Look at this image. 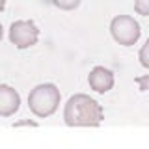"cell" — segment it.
Masks as SVG:
<instances>
[{"label":"cell","mask_w":149,"mask_h":149,"mask_svg":"<svg viewBox=\"0 0 149 149\" xmlns=\"http://www.w3.org/2000/svg\"><path fill=\"white\" fill-rule=\"evenodd\" d=\"M102 119V106L86 93L71 95L63 106V121L67 127H99Z\"/></svg>","instance_id":"obj_1"},{"label":"cell","mask_w":149,"mask_h":149,"mask_svg":"<svg viewBox=\"0 0 149 149\" xmlns=\"http://www.w3.org/2000/svg\"><path fill=\"white\" fill-rule=\"evenodd\" d=\"M60 101H62V95H60V90L56 88V84L45 82V84L36 86L30 91V95H28V108L37 118H49V116H52L58 110Z\"/></svg>","instance_id":"obj_2"},{"label":"cell","mask_w":149,"mask_h":149,"mask_svg":"<svg viewBox=\"0 0 149 149\" xmlns=\"http://www.w3.org/2000/svg\"><path fill=\"white\" fill-rule=\"evenodd\" d=\"M110 34L116 43H119L123 47H132L134 43H138L142 30H140L138 21H134V17L116 15L110 22Z\"/></svg>","instance_id":"obj_3"},{"label":"cell","mask_w":149,"mask_h":149,"mask_svg":"<svg viewBox=\"0 0 149 149\" xmlns=\"http://www.w3.org/2000/svg\"><path fill=\"white\" fill-rule=\"evenodd\" d=\"M37 39H39V28L34 21H15L9 26V41L17 49H30L37 43Z\"/></svg>","instance_id":"obj_4"},{"label":"cell","mask_w":149,"mask_h":149,"mask_svg":"<svg viewBox=\"0 0 149 149\" xmlns=\"http://www.w3.org/2000/svg\"><path fill=\"white\" fill-rule=\"evenodd\" d=\"M88 84H90V88L93 91L106 93L114 88V73H112L108 67L97 65V67H93L90 71V74H88Z\"/></svg>","instance_id":"obj_5"},{"label":"cell","mask_w":149,"mask_h":149,"mask_svg":"<svg viewBox=\"0 0 149 149\" xmlns=\"http://www.w3.org/2000/svg\"><path fill=\"white\" fill-rule=\"evenodd\" d=\"M21 106V95L8 84H0V118H9Z\"/></svg>","instance_id":"obj_6"},{"label":"cell","mask_w":149,"mask_h":149,"mask_svg":"<svg viewBox=\"0 0 149 149\" xmlns=\"http://www.w3.org/2000/svg\"><path fill=\"white\" fill-rule=\"evenodd\" d=\"M82 0H52V4L58 9H63V11H73L80 6Z\"/></svg>","instance_id":"obj_7"},{"label":"cell","mask_w":149,"mask_h":149,"mask_svg":"<svg viewBox=\"0 0 149 149\" xmlns=\"http://www.w3.org/2000/svg\"><path fill=\"white\" fill-rule=\"evenodd\" d=\"M138 60L146 69H149V39L142 45V49H140V52H138Z\"/></svg>","instance_id":"obj_8"},{"label":"cell","mask_w":149,"mask_h":149,"mask_svg":"<svg viewBox=\"0 0 149 149\" xmlns=\"http://www.w3.org/2000/svg\"><path fill=\"white\" fill-rule=\"evenodd\" d=\"M134 11L138 15L149 17V0H134Z\"/></svg>","instance_id":"obj_9"},{"label":"cell","mask_w":149,"mask_h":149,"mask_svg":"<svg viewBox=\"0 0 149 149\" xmlns=\"http://www.w3.org/2000/svg\"><path fill=\"white\" fill-rule=\"evenodd\" d=\"M136 84L140 86V90H142V91H149V74L138 77V78H136Z\"/></svg>","instance_id":"obj_10"},{"label":"cell","mask_w":149,"mask_h":149,"mask_svg":"<svg viewBox=\"0 0 149 149\" xmlns=\"http://www.w3.org/2000/svg\"><path fill=\"white\" fill-rule=\"evenodd\" d=\"M21 125H30V127H36L37 123H36V121H28L26 119V121H19V123H15V127H21Z\"/></svg>","instance_id":"obj_11"},{"label":"cell","mask_w":149,"mask_h":149,"mask_svg":"<svg viewBox=\"0 0 149 149\" xmlns=\"http://www.w3.org/2000/svg\"><path fill=\"white\" fill-rule=\"evenodd\" d=\"M4 8H6V0H0V11H2Z\"/></svg>","instance_id":"obj_12"},{"label":"cell","mask_w":149,"mask_h":149,"mask_svg":"<svg viewBox=\"0 0 149 149\" xmlns=\"http://www.w3.org/2000/svg\"><path fill=\"white\" fill-rule=\"evenodd\" d=\"M2 34H4V28H2V24H0V41H2Z\"/></svg>","instance_id":"obj_13"}]
</instances>
